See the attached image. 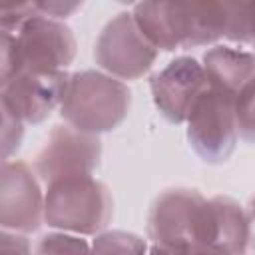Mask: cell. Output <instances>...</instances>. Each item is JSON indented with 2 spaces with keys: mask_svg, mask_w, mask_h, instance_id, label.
I'll return each instance as SVG.
<instances>
[{
  "mask_svg": "<svg viewBox=\"0 0 255 255\" xmlns=\"http://www.w3.org/2000/svg\"><path fill=\"white\" fill-rule=\"evenodd\" d=\"M129 106L131 92L122 80L102 70H80L70 74L60 116L72 128L100 135L116 129Z\"/></svg>",
  "mask_w": 255,
  "mask_h": 255,
  "instance_id": "cell-3",
  "label": "cell"
},
{
  "mask_svg": "<svg viewBox=\"0 0 255 255\" xmlns=\"http://www.w3.org/2000/svg\"><path fill=\"white\" fill-rule=\"evenodd\" d=\"M44 207L46 191H42L34 167L20 159H6L0 191L2 229L24 235L36 231L44 223Z\"/></svg>",
  "mask_w": 255,
  "mask_h": 255,
  "instance_id": "cell-9",
  "label": "cell"
},
{
  "mask_svg": "<svg viewBox=\"0 0 255 255\" xmlns=\"http://www.w3.org/2000/svg\"><path fill=\"white\" fill-rule=\"evenodd\" d=\"M235 98L207 88L187 118V141L193 153L211 165L225 163L239 139Z\"/></svg>",
  "mask_w": 255,
  "mask_h": 255,
  "instance_id": "cell-6",
  "label": "cell"
},
{
  "mask_svg": "<svg viewBox=\"0 0 255 255\" xmlns=\"http://www.w3.org/2000/svg\"><path fill=\"white\" fill-rule=\"evenodd\" d=\"M0 255H34L30 239L24 233H14L2 229L0 235Z\"/></svg>",
  "mask_w": 255,
  "mask_h": 255,
  "instance_id": "cell-19",
  "label": "cell"
},
{
  "mask_svg": "<svg viewBox=\"0 0 255 255\" xmlns=\"http://www.w3.org/2000/svg\"><path fill=\"white\" fill-rule=\"evenodd\" d=\"M233 104L239 137L255 145V78L235 96Z\"/></svg>",
  "mask_w": 255,
  "mask_h": 255,
  "instance_id": "cell-17",
  "label": "cell"
},
{
  "mask_svg": "<svg viewBox=\"0 0 255 255\" xmlns=\"http://www.w3.org/2000/svg\"><path fill=\"white\" fill-rule=\"evenodd\" d=\"M201 66L207 86L231 98L255 78V54L245 48L215 44L203 54Z\"/></svg>",
  "mask_w": 255,
  "mask_h": 255,
  "instance_id": "cell-12",
  "label": "cell"
},
{
  "mask_svg": "<svg viewBox=\"0 0 255 255\" xmlns=\"http://www.w3.org/2000/svg\"><path fill=\"white\" fill-rule=\"evenodd\" d=\"M205 245H217L231 255L249 251V225L245 207L229 195H213L207 199Z\"/></svg>",
  "mask_w": 255,
  "mask_h": 255,
  "instance_id": "cell-13",
  "label": "cell"
},
{
  "mask_svg": "<svg viewBox=\"0 0 255 255\" xmlns=\"http://www.w3.org/2000/svg\"><path fill=\"white\" fill-rule=\"evenodd\" d=\"M203 66L193 56H177L149 80L151 100L159 114L171 124L187 122L197 100L207 90Z\"/></svg>",
  "mask_w": 255,
  "mask_h": 255,
  "instance_id": "cell-11",
  "label": "cell"
},
{
  "mask_svg": "<svg viewBox=\"0 0 255 255\" xmlns=\"http://www.w3.org/2000/svg\"><path fill=\"white\" fill-rule=\"evenodd\" d=\"M24 137V122L12 116L10 112L2 110V155L4 161L10 159L12 153L18 151Z\"/></svg>",
  "mask_w": 255,
  "mask_h": 255,
  "instance_id": "cell-18",
  "label": "cell"
},
{
  "mask_svg": "<svg viewBox=\"0 0 255 255\" xmlns=\"http://www.w3.org/2000/svg\"><path fill=\"white\" fill-rule=\"evenodd\" d=\"M34 255H92V245L80 235L50 231L38 239Z\"/></svg>",
  "mask_w": 255,
  "mask_h": 255,
  "instance_id": "cell-16",
  "label": "cell"
},
{
  "mask_svg": "<svg viewBox=\"0 0 255 255\" xmlns=\"http://www.w3.org/2000/svg\"><path fill=\"white\" fill-rule=\"evenodd\" d=\"M131 16L157 52L201 48L227 34V2H139Z\"/></svg>",
  "mask_w": 255,
  "mask_h": 255,
  "instance_id": "cell-1",
  "label": "cell"
},
{
  "mask_svg": "<svg viewBox=\"0 0 255 255\" xmlns=\"http://www.w3.org/2000/svg\"><path fill=\"white\" fill-rule=\"evenodd\" d=\"M70 74L62 72H18L0 82V106L24 124L44 122L56 108L60 110Z\"/></svg>",
  "mask_w": 255,
  "mask_h": 255,
  "instance_id": "cell-10",
  "label": "cell"
},
{
  "mask_svg": "<svg viewBox=\"0 0 255 255\" xmlns=\"http://www.w3.org/2000/svg\"><path fill=\"white\" fill-rule=\"evenodd\" d=\"M157 50L137 28L131 12H118L100 30L94 44V58L102 72L118 80H137L145 76L155 60Z\"/></svg>",
  "mask_w": 255,
  "mask_h": 255,
  "instance_id": "cell-7",
  "label": "cell"
},
{
  "mask_svg": "<svg viewBox=\"0 0 255 255\" xmlns=\"http://www.w3.org/2000/svg\"><path fill=\"white\" fill-rule=\"evenodd\" d=\"M76 58V38L64 20L36 12L18 28L4 32L0 44V82L18 72H62Z\"/></svg>",
  "mask_w": 255,
  "mask_h": 255,
  "instance_id": "cell-2",
  "label": "cell"
},
{
  "mask_svg": "<svg viewBox=\"0 0 255 255\" xmlns=\"http://www.w3.org/2000/svg\"><path fill=\"white\" fill-rule=\"evenodd\" d=\"M245 215H247V225H249V251L255 255V193L249 197L245 205Z\"/></svg>",
  "mask_w": 255,
  "mask_h": 255,
  "instance_id": "cell-22",
  "label": "cell"
},
{
  "mask_svg": "<svg viewBox=\"0 0 255 255\" xmlns=\"http://www.w3.org/2000/svg\"><path fill=\"white\" fill-rule=\"evenodd\" d=\"M82 4L80 2H60V0H52V2H34V8L38 14L48 16V18H56V20H64L66 16H70L72 12H76Z\"/></svg>",
  "mask_w": 255,
  "mask_h": 255,
  "instance_id": "cell-20",
  "label": "cell"
},
{
  "mask_svg": "<svg viewBox=\"0 0 255 255\" xmlns=\"http://www.w3.org/2000/svg\"><path fill=\"white\" fill-rule=\"evenodd\" d=\"M92 255H147V241L131 231L106 229L94 237Z\"/></svg>",
  "mask_w": 255,
  "mask_h": 255,
  "instance_id": "cell-14",
  "label": "cell"
},
{
  "mask_svg": "<svg viewBox=\"0 0 255 255\" xmlns=\"http://www.w3.org/2000/svg\"><path fill=\"white\" fill-rule=\"evenodd\" d=\"M227 12L225 40L247 46L255 54V2H227Z\"/></svg>",
  "mask_w": 255,
  "mask_h": 255,
  "instance_id": "cell-15",
  "label": "cell"
},
{
  "mask_svg": "<svg viewBox=\"0 0 255 255\" xmlns=\"http://www.w3.org/2000/svg\"><path fill=\"white\" fill-rule=\"evenodd\" d=\"M114 217V197L94 175L58 179L46 185L44 223L80 237L106 231Z\"/></svg>",
  "mask_w": 255,
  "mask_h": 255,
  "instance_id": "cell-4",
  "label": "cell"
},
{
  "mask_svg": "<svg viewBox=\"0 0 255 255\" xmlns=\"http://www.w3.org/2000/svg\"><path fill=\"white\" fill-rule=\"evenodd\" d=\"M187 255H231L225 249L217 247V245H205V243H197V245H189L187 247Z\"/></svg>",
  "mask_w": 255,
  "mask_h": 255,
  "instance_id": "cell-23",
  "label": "cell"
},
{
  "mask_svg": "<svg viewBox=\"0 0 255 255\" xmlns=\"http://www.w3.org/2000/svg\"><path fill=\"white\" fill-rule=\"evenodd\" d=\"M102 159V141L94 133L80 131L70 124L50 129L34 157V171L46 185L58 179L94 175Z\"/></svg>",
  "mask_w": 255,
  "mask_h": 255,
  "instance_id": "cell-8",
  "label": "cell"
},
{
  "mask_svg": "<svg viewBox=\"0 0 255 255\" xmlns=\"http://www.w3.org/2000/svg\"><path fill=\"white\" fill-rule=\"evenodd\" d=\"M207 197L191 187L161 191L147 211V237L163 245H197L205 241Z\"/></svg>",
  "mask_w": 255,
  "mask_h": 255,
  "instance_id": "cell-5",
  "label": "cell"
},
{
  "mask_svg": "<svg viewBox=\"0 0 255 255\" xmlns=\"http://www.w3.org/2000/svg\"><path fill=\"white\" fill-rule=\"evenodd\" d=\"M189 245H163V243H151L147 249V255H187Z\"/></svg>",
  "mask_w": 255,
  "mask_h": 255,
  "instance_id": "cell-21",
  "label": "cell"
}]
</instances>
